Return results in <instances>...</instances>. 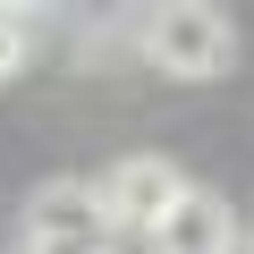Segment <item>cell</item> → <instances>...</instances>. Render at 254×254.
<instances>
[{"label":"cell","instance_id":"6da1fadb","mask_svg":"<svg viewBox=\"0 0 254 254\" xmlns=\"http://www.w3.org/2000/svg\"><path fill=\"white\" fill-rule=\"evenodd\" d=\"M136 43H144V68H161V76H220L229 51H237L229 17L203 9V0H170V9H153V17L136 26Z\"/></svg>","mask_w":254,"mask_h":254},{"label":"cell","instance_id":"7a4b0ae2","mask_svg":"<svg viewBox=\"0 0 254 254\" xmlns=\"http://www.w3.org/2000/svg\"><path fill=\"white\" fill-rule=\"evenodd\" d=\"M178 187H187V178H178L161 153H127V161H110V178H93V203H102L110 237H119V229H136V237H144V229L178 203Z\"/></svg>","mask_w":254,"mask_h":254},{"label":"cell","instance_id":"3957f363","mask_svg":"<svg viewBox=\"0 0 254 254\" xmlns=\"http://www.w3.org/2000/svg\"><path fill=\"white\" fill-rule=\"evenodd\" d=\"M144 237H153V254H237V212L212 187H178V203Z\"/></svg>","mask_w":254,"mask_h":254},{"label":"cell","instance_id":"277c9868","mask_svg":"<svg viewBox=\"0 0 254 254\" xmlns=\"http://www.w3.org/2000/svg\"><path fill=\"white\" fill-rule=\"evenodd\" d=\"M26 237H110V220H102V203H93V178H51V187H34Z\"/></svg>","mask_w":254,"mask_h":254},{"label":"cell","instance_id":"5b68a950","mask_svg":"<svg viewBox=\"0 0 254 254\" xmlns=\"http://www.w3.org/2000/svg\"><path fill=\"white\" fill-rule=\"evenodd\" d=\"M26 51H34V17L26 9H0V76H17Z\"/></svg>","mask_w":254,"mask_h":254},{"label":"cell","instance_id":"8992f818","mask_svg":"<svg viewBox=\"0 0 254 254\" xmlns=\"http://www.w3.org/2000/svg\"><path fill=\"white\" fill-rule=\"evenodd\" d=\"M26 254H110V237H26Z\"/></svg>","mask_w":254,"mask_h":254}]
</instances>
